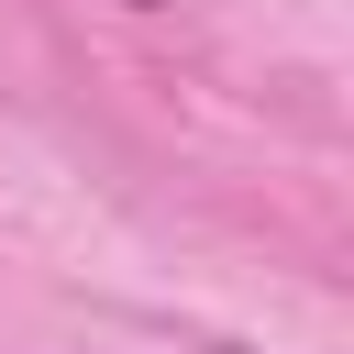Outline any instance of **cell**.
I'll list each match as a JSON object with an SVG mask.
<instances>
[{
    "instance_id": "2",
    "label": "cell",
    "mask_w": 354,
    "mask_h": 354,
    "mask_svg": "<svg viewBox=\"0 0 354 354\" xmlns=\"http://www.w3.org/2000/svg\"><path fill=\"white\" fill-rule=\"evenodd\" d=\"M133 11H166V0H133Z\"/></svg>"
},
{
    "instance_id": "1",
    "label": "cell",
    "mask_w": 354,
    "mask_h": 354,
    "mask_svg": "<svg viewBox=\"0 0 354 354\" xmlns=\"http://www.w3.org/2000/svg\"><path fill=\"white\" fill-rule=\"evenodd\" d=\"M210 354H243V343H210Z\"/></svg>"
}]
</instances>
